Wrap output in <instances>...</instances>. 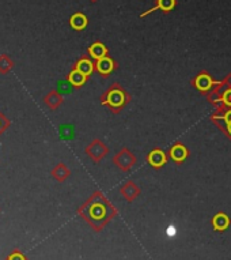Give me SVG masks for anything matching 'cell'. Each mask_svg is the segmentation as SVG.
<instances>
[{
	"instance_id": "5",
	"label": "cell",
	"mask_w": 231,
	"mask_h": 260,
	"mask_svg": "<svg viewBox=\"0 0 231 260\" xmlns=\"http://www.w3.org/2000/svg\"><path fill=\"white\" fill-rule=\"evenodd\" d=\"M215 85H216V82L214 81V78L211 77L210 74L207 73V71H201L196 75V77L192 79V86L196 90H199L201 94H204L207 95L208 91L214 89Z\"/></svg>"
},
{
	"instance_id": "10",
	"label": "cell",
	"mask_w": 231,
	"mask_h": 260,
	"mask_svg": "<svg viewBox=\"0 0 231 260\" xmlns=\"http://www.w3.org/2000/svg\"><path fill=\"white\" fill-rule=\"evenodd\" d=\"M63 103H64V97L57 90H51L47 95H44L43 99V104L51 111L59 109L63 105Z\"/></svg>"
},
{
	"instance_id": "21",
	"label": "cell",
	"mask_w": 231,
	"mask_h": 260,
	"mask_svg": "<svg viewBox=\"0 0 231 260\" xmlns=\"http://www.w3.org/2000/svg\"><path fill=\"white\" fill-rule=\"evenodd\" d=\"M218 115L222 116V120L224 121V124H231V109H226L224 112H218Z\"/></svg>"
},
{
	"instance_id": "14",
	"label": "cell",
	"mask_w": 231,
	"mask_h": 260,
	"mask_svg": "<svg viewBox=\"0 0 231 260\" xmlns=\"http://www.w3.org/2000/svg\"><path fill=\"white\" fill-rule=\"evenodd\" d=\"M69 25L75 31H83L89 25V18L83 13H75L69 18Z\"/></svg>"
},
{
	"instance_id": "19",
	"label": "cell",
	"mask_w": 231,
	"mask_h": 260,
	"mask_svg": "<svg viewBox=\"0 0 231 260\" xmlns=\"http://www.w3.org/2000/svg\"><path fill=\"white\" fill-rule=\"evenodd\" d=\"M5 260H29V257L19 249H13V252L5 257Z\"/></svg>"
},
{
	"instance_id": "4",
	"label": "cell",
	"mask_w": 231,
	"mask_h": 260,
	"mask_svg": "<svg viewBox=\"0 0 231 260\" xmlns=\"http://www.w3.org/2000/svg\"><path fill=\"white\" fill-rule=\"evenodd\" d=\"M110 153L109 146L101 139H93L89 145L85 147V154L90 158L94 164H99L107 154Z\"/></svg>"
},
{
	"instance_id": "17",
	"label": "cell",
	"mask_w": 231,
	"mask_h": 260,
	"mask_svg": "<svg viewBox=\"0 0 231 260\" xmlns=\"http://www.w3.org/2000/svg\"><path fill=\"white\" fill-rule=\"evenodd\" d=\"M67 81H68L69 83L75 87V89H81L82 86L85 85L86 82L89 81V79H87L83 74L79 73L78 70L72 69L71 71H69L68 75H67Z\"/></svg>"
},
{
	"instance_id": "3",
	"label": "cell",
	"mask_w": 231,
	"mask_h": 260,
	"mask_svg": "<svg viewBox=\"0 0 231 260\" xmlns=\"http://www.w3.org/2000/svg\"><path fill=\"white\" fill-rule=\"evenodd\" d=\"M113 164L115 165L117 169H120L121 172H129L135 165L137 164L136 155L128 149V147H123L121 150H119L115 155L113 157Z\"/></svg>"
},
{
	"instance_id": "7",
	"label": "cell",
	"mask_w": 231,
	"mask_h": 260,
	"mask_svg": "<svg viewBox=\"0 0 231 260\" xmlns=\"http://www.w3.org/2000/svg\"><path fill=\"white\" fill-rule=\"evenodd\" d=\"M147 164L150 165L151 168H154L155 171H159L161 168H163L169 161V158H167V154L163 151L162 149H152L150 153L147 154L146 157Z\"/></svg>"
},
{
	"instance_id": "11",
	"label": "cell",
	"mask_w": 231,
	"mask_h": 260,
	"mask_svg": "<svg viewBox=\"0 0 231 260\" xmlns=\"http://www.w3.org/2000/svg\"><path fill=\"white\" fill-rule=\"evenodd\" d=\"M72 69L78 70L79 73L83 74L87 79L91 77V74L94 73V61L89 57V55H83L78 59Z\"/></svg>"
},
{
	"instance_id": "23",
	"label": "cell",
	"mask_w": 231,
	"mask_h": 260,
	"mask_svg": "<svg viewBox=\"0 0 231 260\" xmlns=\"http://www.w3.org/2000/svg\"><path fill=\"white\" fill-rule=\"evenodd\" d=\"M91 3H95V2H98V0H90Z\"/></svg>"
},
{
	"instance_id": "13",
	"label": "cell",
	"mask_w": 231,
	"mask_h": 260,
	"mask_svg": "<svg viewBox=\"0 0 231 260\" xmlns=\"http://www.w3.org/2000/svg\"><path fill=\"white\" fill-rule=\"evenodd\" d=\"M87 53H89V57L95 60H99L105 57V56L109 55V48L105 45L101 41H95L90 45V47L87 48Z\"/></svg>"
},
{
	"instance_id": "18",
	"label": "cell",
	"mask_w": 231,
	"mask_h": 260,
	"mask_svg": "<svg viewBox=\"0 0 231 260\" xmlns=\"http://www.w3.org/2000/svg\"><path fill=\"white\" fill-rule=\"evenodd\" d=\"M14 69V60L9 55H0V74L7 75Z\"/></svg>"
},
{
	"instance_id": "8",
	"label": "cell",
	"mask_w": 231,
	"mask_h": 260,
	"mask_svg": "<svg viewBox=\"0 0 231 260\" xmlns=\"http://www.w3.org/2000/svg\"><path fill=\"white\" fill-rule=\"evenodd\" d=\"M188 157H189L188 147H186L184 143H181V142H176V143L170 147L169 153H167V158H170L171 161L176 162V164H178V165L184 164V162L188 159Z\"/></svg>"
},
{
	"instance_id": "20",
	"label": "cell",
	"mask_w": 231,
	"mask_h": 260,
	"mask_svg": "<svg viewBox=\"0 0 231 260\" xmlns=\"http://www.w3.org/2000/svg\"><path fill=\"white\" fill-rule=\"evenodd\" d=\"M10 127H11V120L0 112V135L5 134Z\"/></svg>"
},
{
	"instance_id": "1",
	"label": "cell",
	"mask_w": 231,
	"mask_h": 260,
	"mask_svg": "<svg viewBox=\"0 0 231 260\" xmlns=\"http://www.w3.org/2000/svg\"><path fill=\"white\" fill-rule=\"evenodd\" d=\"M76 214L93 231L102 232L119 211L102 191H95L78 207Z\"/></svg>"
},
{
	"instance_id": "9",
	"label": "cell",
	"mask_w": 231,
	"mask_h": 260,
	"mask_svg": "<svg viewBox=\"0 0 231 260\" xmlns=\"http://www.w3.org/2000/svg\"><path fill=\"white\" fill-rule=\"evenodd\" d=\"M120 193L125 201L129 202V203H132L133 201H136L137 198L140 197L141 189L135 181L128 180V181H125V183L120 187Z\"/></svg>"
},
{
	"instance_id": "12",
	"label": "cell",
	"mask_w": 231,
	"mask_h": 260,
	"mask_svg": "<svg viewBox=\"0 0 231 260\" xmlns=\"http://www.w3.org/2000/svg\"><path fill=\"white\" fill-rule=\"evenodd\" d=\"M176 6H177V0H157V3H155L154 7H151L150 10H147L146 13L141 14L140 18L147 17V15H150V14H152L154 11H157V10H161V11L165 14L170 13V11L174 10Z\"/></svg>"
},
{
	"instance_id": "22",
	"label": "cell",
	"mask_w": 231,
	"mask_h": 260,
	"mask_svg": "<svg viewBox=\"0 0 231 260\" xmlns=\"http://www.w3.org/2000/svg\"><path fill=\"white\" fill-rule=\"evenodd\" d=\"M223 133L226 134L228 138H231V124H226V125H224V128H223Z\"/></svg>"
},
{
	"instance_id": "16",
	"label": "cell",
	"mask_w": 231,
	"mask_h": 260,
	"mask_svg": "<svg viewBox=\"0 0 231 260\" xmlns=\"http://www.w3.org/2000/svg\"><path fill=\"white\" fill-rule=\"evenodd\" d=\"M231 221L230 217L227 215L226 213H218L215 214L214 218H212V228L214 231L216 232H224L228 229Z\"/></svg>"
},
{
	"instance_id": "2",
	"label": "cell",
	"mask_w": 231,
	"mask_h": 260,
	"mask_svg": "<svg viewBox=\"0 0 231 260\" xmlns=\"http://www.w3.org/2000/svg\"><path fill=\"white\" fill-rule=\"evenodd\" d=\"M131 100H132L131 94L119 82H114V83H111L110 87H107L103 91L99 99V103L102 107L107 108L110 113L119 115L131 103Z\"/></svg>"
},
{
	"instance_id": "6",
	"label": "cell",
	"mask_w": 231,
	"mask_h": 260,
	"mask_svg": "<svg viewBox=\"0 0 231 260\" xmlns=\"http://www.w3.org/2000/svg\"><path fill=\"white\" fill-rule=\"evenodd\" d=\"M117 67H119V66L115 63V60L111 59L109 55L94 61V71H97L102 78L109 77L110 74L114 73L115 70H117Z\"/></svg>"
},
{
	"instance_id": "15",
	"label": "cell",
	"mask_w": 231,
	"mask_h": 260,
	"mask_svg": "<svg viewBox=\"0 0 231 260\" xmlns=\"http://www.w3.org/2000/svg\"><path fill=\"white\" fill-rule=\"evenodd\" d=\"M51 175L56 181H59V183H64L65 180L68 179L69 176H71V169H69L65 164L60 162V164H57V165L52 169Z\"/></svg>"
}]
</instances>
